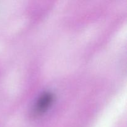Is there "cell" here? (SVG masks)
Listing matches in <instances>:
<instances>
[{
	"mask_svg": "<svg viewBox=\"0 0 127 127\" xmlns=\"http://www.w3.org/2000/svg\"><path fill=\"white\" fill-rule=\"evenodd\" d=\"M54 99L53 94L50 92L43 93L37 100L35 105V110L38 112H42L47 110Z\"/></svg>",
	"mask_w": 127,
	"mask_h": 127,
	"instance_id": "cell-1",
	"label": "cell"
}]
</instances>
